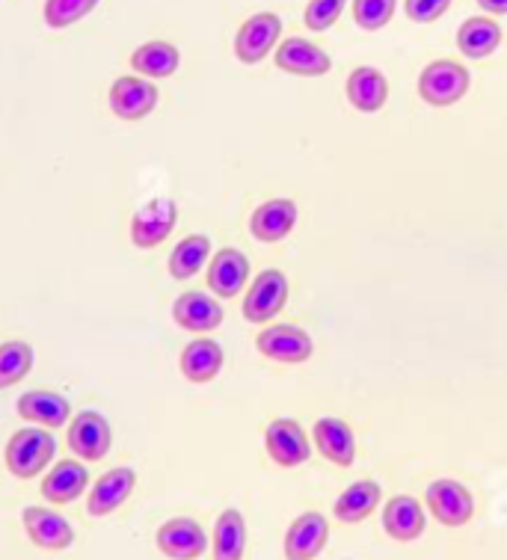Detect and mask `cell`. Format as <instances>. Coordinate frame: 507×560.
<instances>
[{
    "label": "cell",
    "mask_w": 507,
    "mask_h": 560,
    "mask_svg": "<svg viewBox=\"0 0 507 560\" xmlns=\"http://www.w3.org/2000/svg\"><path fill=\"white\" fill-rule=\"evenodd\" d=\"M57 454V439L48 428H21L15 430L7 442L3 459L12 478L31 480L39 478L45 466L51 463Z\"/></svg>",
    "instance_id": "1"
},
{
    "label": "cell",
    "mask_w": 507,
    "mask_h": 560,
    "mask_svg": "<svg viewBox=\"0 0 507 560\" xmlns=\"http://www.w3.org/2000/svg\"><path fill=\"white\" fill-rule=\"evenodd\" d=\"M472 86V74L466 66L454 60H437L425 66V72L418 74V95L430 107H451L460 98H466Z\"/></svg>",
    "instance_id": "2"
},
{
    "label": "cell",
    "mask_w": 507,
    "mask_h": 560,
    "mask_svg": "<svg viewBox=\"0 0 507 560\" xmlns=\"http://www.w3.org/2000/svg\"><path fill=\"white\" fill-rule=\"evenodd\" d=\"M66 442H69V451L83 463H99L111 454L113 433L111 421L95 412V409H83L69 421V430H66Z\"/></svg>",
    "instance_id": "3"
},
{
    "label": "cell",
    "mask_w": 507,
    "mask_h": 560,
    "mask_svg": "<svg viewBox=\"0 0 507 560\" xmlns=\"http://www.w3.org/2000/svg\"><path fill=\"white\" fill-rule=\"evenodd\" d=\"M178 225V205L170 196H158L131 217V244L137 249H154L173 235Z\"/></svg>",
    "instance_id": "4"
},
{
    "label": "cell",
    "mask_w": 507,
    "mask_h": 560,
    "mask_svg": "<svg viewBox=\"0 0 507 560\" xmlns=\"http://www.w3.org/2000/svg\"><path fill=\"white\" fill-rule=\"evenodd\" d=\"M279 36H283V19L276 12H255L234 36V57L244 66H255L276 51Z\"/></svg>",
    "instance_id": "5"
},
{
    "label": "cell",
    "mask_w": 507,
    "mask_h": 560,
    "mask_svg": "<svg viewBox=\"0 0 507 560\" xmlns=\"http://www.w3.org/2000/svg\"><path fill=\"white\" fill-rule=\"evenodd\" d=\"M427 510L434 513V520L446 528H463L475 516V499L463 483L451 478H439L427 487Z\"/></svg>",
    "instance_id": "6"
},
{
    "label": "cell",
    "mask_w": 507,
    "mask_h": 560,
    "mask_svg": "<svg viewBox=\"0 0 507 560\" xmlns=\"http://www.w3.org/2000/svg\"><path fill=\"white\" fill-rule=\"evenodd\" d=\"M158 98H161L158 86L149 78H137V74L116 78L111 83V92H107V104H111L113 116H119L125 122L146 119L158 107Z\"/></svg>",
    "instance_id": "7"
},
{
    "label": "cell",
    "mask_w": 507,
    "mask_h": 560,
    "mask_svg": "<svg viewBox=\"0 0 507 560\" xmlns=\"http://www.w3.org/2000/svg\"><path fill=\"white\" fill-rule=\"evenodd\" d=\"M255 347L262 357L283 362V365H303L306 359H312V350H315L309 332L295 324L267 326L255 336Z\"/></svg>",
    "instance_id": "8"
},
{
    "label": "cell",
    "mask_w": 507,
    "mask_h": 560,
    "mask_svg": "<svg viewBox=\"0 0 507 560\" xmlns=\"http://www.w3.org/2000/svg\"><path fill=\"white\" fill-rule=\"evenodd\" d=\"M288 303V279L283 270H262L244 296V317L250 324H270Z\"/></svg>",
    "instance_id": "9"
},
{
    "label": "cell",
    "mask_w": 507,
    "mask_h": 560,
    "mask_svg": "<svg viewBox=\"0 0 507 560\" xmlns=\"http://www.w3.org/2000/svg\"><path fill=\"white\" fill-rule=\"evenodd\" d=\"M264 448H267L276 466H283V469L303 466L306 459L312 457L309 439H306L303 428L297 424L295 418H276V421H270L267 430H264Z\"/></svg>",
    "instance_id": "10"
},
{
    "label": "cell",
    "mask_w": 507,
    "mask_h": 560,
    "mask_svg": "<svg viewBox=\"0 0 507 560\" xmlns=\"http://www.w3.org/2000/svg\"><path fill=\"white\" fill-rule=\"evenodd\" d=\"M154 542H158L161 555H166L170 560H196L208 551V534L199 522L187 520V516L163 522L154 534Z\"/></svg>",
    "instance_id": "11"
},
{
    "label": "cell",
    "mask_w": 507,
    "mask_h": 560,
    "mask_svg": "<svg viewBox=\"0 0 507 560\" xmlns=\"http://www.w3.org/2000/svg\"><path fill=\"white\" fill-rule=\"evenodd\" d=\"M276 66L288 74L297 78H324L333 69V60L324 48H318L315 42L303 39V36H291L276 45L274 51Z\"/></svg>",
    "instance_id": "12"
},
{
    "label": "cell",
    "mask_w": 507,
    "mask_h": 560,
    "mask_svg": "<svg viewBox=\"0 0 507 560\" xmlns=\"http://www.w3.org/2000/svg\"><path fill=\"white\" fill-rule=\"evenodd\" d=\"M21 522H24V530H27L33 546H39L45 551H62L74 542L71 522L66 516H60L57 510L31 504V508H24V513H21Z\"/></svg>",
    "instance_id": "13"
},
{
    "label": "cell",
    "mask_w": 507,
    "mask_h": 560,
    "mask_svg": "<svg viewBox=\"0 0 507 560\" xmlns=\"http://www.w3.org/2000/svg\"><path fill=\"white\" fill-rule=\"evenodd\" d=\"M330 525L321 513H303L285 530V560H315L326 549Z\"/></svg>",
    "instance_id": "14"
},
{
    "label": "cell",
    "mask_w": 507,
    "mask_h": 560,
    "mask_svg": "<svg viewBox=\"0 0 507 560\" xmlns=\"http://www.w3.org/2000/svg\"><path fill=\"white\" fill-rule=\"evenodd\" d=\"M134 487H137V471L131 466H119V469L104 471L102 478L92 483L90 499H87V513L95 516V520L111 516L113 510H119L128 501Z\"/></svg>",
    "instance_id": "15"
},
{
    "label": "cell",
    "mask_w": 507,
    "mask_h": 560,
    "mask_svg": "<svg viewBox=\"0 0 507 560\" xmlns=\"http://www.w3.org/2000/svg\"><path fill=\"white\" fill-rule=\"evenodd\" d=\"M15 412H19L24 421L36 424V428L60 430L69 424L71 404L69 398H62L60 392L33 388V392H27V395H21L19 404H15Z\"/></svg>",
    "instance_id": "16"
},
{
    "label": "cell",
    "mask_w": 507,
    "mask_h": 560,
    "mask_svg": "<svg viewBox=\"0 0 507 560\" xmlns=\"http://www.w3.org/2000/svg\"><path fill=\"white\" fill-rule=\"evenodd\" d=\"M246 279H250V258L241 249L226 246L220 253H214L211 265H208V288H211V294L232 300V296L241 294Z\"/></svg>",
    "instance_id": "17"
},
{
    "label": "cell",
    "mask_w": 507,
    "mask_h": 560,
    "mask_svg": "<svg viewBox=\"0 0 507 560\" xmlns=\"http://www.w3.org/2000/svg\"><path fill=\"white\" fill-rule=\"evenodd\" d=\"M297 225V205L291 199H270L258 205L250 217V232L262 244H279L295 232Z\"/></svg>",
    "instance_id": "18"
},
{
    "label": "cell",
    "mask_w": 507,
    "mask_h": 560,
    "mask_svg": "<svg viewBox=\"0 0 507 560\" xmlns=\"http://www.w3.org/2000/svg\"><path fill=\"white\" fill-rule=\"evenodd\" d=\"M87 487H90V471L83 459H60L42 480V499L51 504H71L81 499Z\"/></svg>",
    "instance_id": "19"
},
{
    "label": "cell",
    "mask_w": 507,
    "mask_h": 560,
    "mask_svg": "<svg viewBox=\"0 0 507 560\" xmlns=\"http://www.w3.org/2000/svg\"><path fill=\"white\" fill-rule=\"evenodd\" d=\"M173 320L187 332H214L223 324V306L211 294L187 291L173 303Z\"/></svg>",
    "instance_id": "20"
},
{
    "label": "cell",
    "mask_w": 507,
    "mask_h": 560,
    "mask_svg": "<svg viewBox=\"0 0 507 560\" xmlns=\"http://www.w3.org/2000/svg\"><path fill=\"white\" fill-rule=\"evenodd\" d=\"M427 528L425 508L413 495H395L385 501L383 508V530L397 542L418 540Z\"/></svg>",
    "instance_id": "21"
},
{
    "label": "cell",
    "mask_w": 507,
    "mask_h": 560,
    "mask_svg": "<svg viewBox=\"0 0 507 560\" xmlns=\"http://www.w3.org/2000/svg\"><path fill=\"white\" fill-rule=\"evenodd\" d=\"M223 347L217 345L214 338H196L191 345L182 350V359H178V368L182 374L187 377V383H211L220 371H223Z\"/></svg>",
    "instance_id": "22"
},
{
    "label": "cell",
    "mask_w": 507,
    "mask_h": 560,
    "mask_svg": "<svg viewBox=\"0 0 507 560\" xmlns=\"http://www.w3.org/2000/svg\"><path fill=\"white\" fill-rule=\"evenodd\" d=\"M182 66V54L175 48L173 42L152 39L137 45L131 54V69L140 78H149V81H161V78H173Z\"/></svg>",
    "instance_id": "23"
},
{
    "label": "cell",
    "mask_w": 507,
    "mask_h": 560,
    "mask_svg": "<svg viewBox=\"0 0 507 560\" xmlns=\"http://www.w3.org/2000/svg\"><path fill=\"white\" fill-rule=\"evenodd\" d=\"M502 45V27L487 15H472L457 31V48L466 60H487Z\"/></svg>",
    "instance_id": "24"
},
{
    "label": "cell",
    "mask_w": 507,
    "mask_h": 560,
    "mask_svg": "<svg viewBox=\"0 0 507 560\" xmlns=\"http://www.w3.org/2000/svg\"><path fill=\"white\" fill-rule=\"evenodd\" d=\"M315 445L330 463L350 469L356 459V439L354 430L347 428L342 418H321L315 421Z\"/></svg>",
    "instance_id": "25"
},
{
    "label": "cell",
    "mask_w": 507,
    "mask_h": 560,
    "mask_svg": "<svg viewBox=\"0 0 507 560\" xmlns=\"http://www.w3.org/2000/svg\"><path fill=\"white\" fill-rule=\"evenodd\" d=\"M347 102L354 104L359 113H377L389 98V81L385 74L375 66H359L347 78Z\"/></svg>",
    "instance_id": "26"
},
{
    "label": "cell",
    "mask_w": 507,
    "mask_h": 560,
    "mask_svg": "<svg viewBox=\"0 0 507 560\" xmlns=\"http://www.w3.org/2000/svg\"><path fill=\"white\" fill-rule=\"evenodd\" d=\"M383 501V489L377 480H356L354 487H347L338 501H335V520H342L345 525H359L366 522Z\"/></svg>",
    "instance_id": "27"
},
{
    "label": "cell",
    "mask_w": 507,
    "mask_h": 560,
    "mask_svg": "<svg viewBox=\"0 0 507 560\" xmlns=\"http://www.w3.org/2000/svg\"><path fill=\"white\" fill-rule=\"evenodd\" d=\"M246 522L241 510H223L214 522V560H244Z\"/></svg>",
    "instance_id": "28"
},
{
    "label": "cell",
    "mask_w": 507,
    "mask_h": 560,
    "mask_svg": "<svg viewBox=\"0 0 507 560\" xmlns=\"http://www.w3.org/2000/svg\"><path fill=\"white\" fill-rule=\"evenodd\" d=\"M211 258V237L208 235H187L184 241L175 244V249L170 253V276L184 282V279H193L199 273Z\"/></svg>",
    "instance_id": "29"
},
{
    "label": "cell",
    "mask_w": 507,
    "mask_h": 560,
    "mask_svg": "<svg viewBox=\"0 0 507 560\" xmlns=\"http://www.w3.org/2000/svg\"><path fill=\"white\" fill-rule=\"evenodd\" d=\"M33 359H36V353L27 341H3L0 345V392L27 377Z\"/></svg>",
    "instance_id": "30"
},
{
    "label": "cell",
    "mask_w": 507,
    "mask_h": 560,
    "mask_svg": "<svg viewBox=\"0 0 507 560\" xmlns=\"http://www.w3.org/2000/svg\"><path fill=\"white\" fill-rule=\"evenodd\" d=\"M102 0H45L42 7V19L51 31H66L71 24H78L81 19H87Z\"/></svg>",
    "instance_id": "31"
},
{
    "label": "cell",
    "mask_w": 507,
    "mask_h": 560,
    "mask_svg": "<svg viewBox=\"0 0 507 560\" xmlns=\"http://www.w3.org/2000/svg\"><path fill=\"white\" fill-rule=\"evenodd\" d=\"M354 10V21L359 31L375 33L383 31L389 21L395 19L397 0H350Z\"/></svg>",
    "instance_id": "32"
},
{
    "label": "cell",
    "mask_w": 507,
    "mask_h": 560,
    "mask_svg": "<svg viewBox=\"0 0 507 560\" xmlns=\"http://www.w3.org/2000/svg\"><path fill=\"white\" fill-rule=\"evenodd\" d=\"M350 0H309V7H306V27L315 33H326L333 27L335 21L342 19V12Z\"/></svg>",
    "instance_id": "33"
},
{
    "label": "cell",
    "mask_w": 507,
    "mask_h": 560,
    "mask_svg": "<svg viewBox=\"0 0 507 560\" xmlns=\"http://www.w3.org/2000/svg\"><path fill=\"white\" fill-rule=\"evenodd\" d=\"M454 0H404L406 19L416 21V24H434L451 10Z\"/></svg>",
    "instance_id": "34"
},
{
    "label": "cell",
    "mask_w": 507,
    "mask_h": 560,
    "mask_svg": "<svg viewBox=\"0 0 507 560\" xmlns=\"http://www.w3.org/2000/svg\"><path fill=\"white\" fill-rule=\"evenodd\" d=\"M487 15H507V0H475Z\"/></svg>",
    "instance_id": "35"
}]
</instances>
